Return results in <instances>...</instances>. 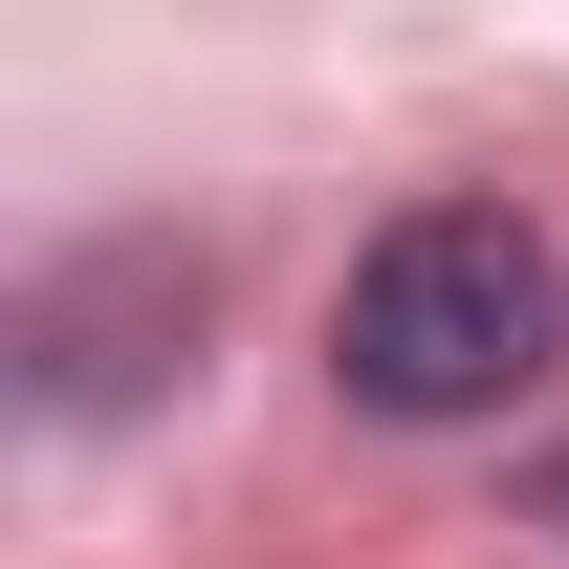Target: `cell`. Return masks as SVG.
I'll return each mask as SVG.
<instances>
[{"instance_id":"cell-1","label":"cell","mask_w":569,"mask_h":569,"mask_svg":"<svg viewBox=\"0 0 569 569\" xmlns=\"http://www.w3.org/2000/svg\"><path fill=\"white\" fill-rule=\"evenodd\" d=\"M569 329V263L526 241V198H417L372 219L351 284H329V372H351L372 417H503Z\"/></svg>"},{"instance_id":"cell-2","label":"cell","mask_w":569,"mask_h":569,"mask_svg":"<svg viewBox=\"0 0 569 569\" xmlns=\"http://www.w3.org/2000/svg\"><path fill=\"white\" fill-rule=\"evenodd\" d=\"M176 329H198V241H176V219L44 263L22 284V417H132L153 372H176Z\"/></svg>"},{"instance_id":"cell-3","label":"cell","mask_w":569,"mask_h":569,"mask_svg":"<svg viewBox=\"0 0 569 569\" xmlns=\"http://www.w3.org/2000/svg\"><path fill=\"white\" fill-rule=\"evenodd\" d=\"M548 526H569V460H548Z\"/></svg>"}]
</instances>
